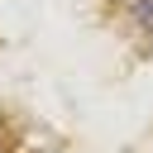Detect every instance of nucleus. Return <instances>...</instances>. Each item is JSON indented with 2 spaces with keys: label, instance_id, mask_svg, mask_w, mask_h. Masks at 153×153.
<instances>
[{
  "label": "nucleus",
  "instance_id": "1",
  "mask_svg": "<svg viewBox=\"0 0 153 153\" xmlns=\"http://www.w3.org/2000/svg\"><path fill=\"white\" fill-rule=\"evenodd\" d=\"M134 14H139L143 29H153V5H148V0H134Z\"/></svg>",
  "mask_w": 153,
  "mask_h": 153
}]
</instances>
